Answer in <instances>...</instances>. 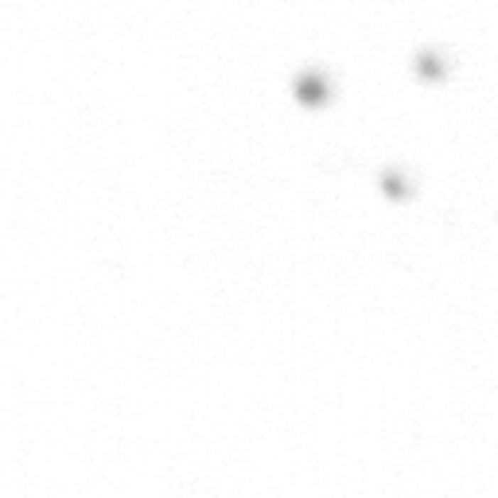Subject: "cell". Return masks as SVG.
I'll list each match as a JSON object with an SVG mask.
<instances>
[{"mask_svg":"<svg viewBox=\"0 0 498 498\" xmlns=\"http://www.w3.org/2000/svg\"><path fill=\"white\" fill-rule=\"evenodd\" d=\"M300 94H304V97H323V94H328V86H323L315 75L312 78L304 75V78H300Z\"/></svg>","mask_w":498,"mask_h":498,"instance_id":"cell-1","label":"cell"}]
</instances>
